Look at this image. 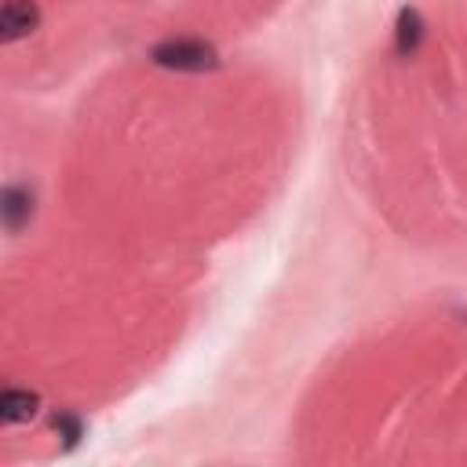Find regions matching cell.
<instances>
[{
    "label": "cell",
    "instance_id": "1",
    "mask_svg": "<svg viewBox=\"0 0 467 467\" xmlns=\"http://www.w3.org/2000/svg\"><path fill=\"white\" fill-rule=\"evenodd\" d=\"M154 62L164 66V70H179V73H205V70L219 66L216 48L205 44V41H194V37H172V41L157 44Z\"/></svg>",
    "mask_w": 467,
    "mask_h": 467
},
{
    "label": "cell",
    "instance_id": "2",
    "mask_svg": "<svg viewBox=\"0 0 467 467\" xmlns=\"http://www.w3.org/2000/svg\"><path fill=\"white\" fill-rule=\"evenodd\" d=\"M37 26V5L33 0H8L5 12H0V30L5 41H19Z\"/></svg>",
    "mask_w": 467,
    "mask_h": 467
},
{
    "label": "cell",
    "instance_id": "3",
    "mask_svg": "<svg viewBox=\"0 0 467 467\" xmlns=\"http://www.w3.org/2000/svg\"><path fill=\"white\" fill-rule=\"evenodd\" d=\"M37 406H41V398H37L33 391H15V388H8L5 395H0V416H5L8 424L30 420V416L37 413Z\"/></svg>",
    "mask_w": 467,
    "mask_h": 467
},
{
    "label": "cell",
    "instance_id": "4",
    "mask_svg": "<svg viewBox=\"0 0 467 467\" xmlns=\"http://www.w3.org/2000/svg\"><path fill=\"white\" fill-rule=\"evenodd\" d=\"M420 41H424V19H420V12L416 8H402L398 12V30H395L398 51L402 55H413L420 48Z\"/></svg>",
    "mask_w": 467,
    "mask_h": 467
},
{
    "label": "cell",
    "instance_id": "5",
    "mask_svg": "<svg viewBox=\"0 0 467 467\" xmlns=\"http://www.w3.org/2000/svg\"><path fill=\"white\" fill-rule=\"evenodd\" d=\"M55 431H59V434L66 438V445H73V442H77V438L84 434L80 420H77V416H70V413H59V416H55Z\"/></svg>",
    "mask_w": 467,
    "mask_h": 467
}]
</instances>
